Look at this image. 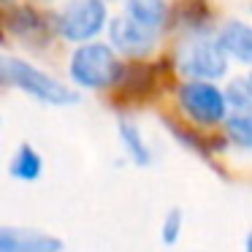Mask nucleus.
<instances>
[{
    "instance_id": "1",
    "label": "nucleus",
    "mask_w": 252,
    "mask_h": 252,
    "mask_svg": "<svg viewBox=\"0 0 252 252\" xmlns=\"http://www.w3.org/2000/svg\"><path fill=\"white\" fill-rule=\"evenodd\" d=\"M0 76L6 84H14L22 93L33 95L35 100H44V103L52 106H71L79 100V95L71 87H65L55 76L44 73L41 68L30 65L28 60H19V57L11 55H3V60H0Z\"/></svg>"
},
{
    "instance_id": "2",
    "label": "nucleus",
    "mask_w": 252,
    "mask_h": 252,
    "mask_svg": "<svg viewBox=\"0 0 252 252\" xmlns=\"http://www.w3.org/2000/svg\"><path fill=\"white\" fill-rule=\"evenodd\" d=\"M122 76V63L109 44H84L71 57V79L79 87L103 90Z\"/></svg>"
},
{
    "instance_id": "3",
    "label": "nucleus",
    "mask_w": 252,
    "mask_h": 252,
    "mask_svg": "<svg viewBox=\"0 0 252 252\" xmlns=\"http://www.w3.org/2000/svg\"><path fill=\"white\" fill-rule=\"evenodd\" d=\"M106 28L103 0H71L57 14V33L68 41H90Z\"/></svg>"
},
{
    "instance_id": "4",
    "label": "nucleus",
    "mask_w": 252,
    "mask_h": 252,
    "mask_svg": "<svg viewBox=\"0 0 252 252\" xmlns=\"http://www.w3.org/2000/svg\"><path fill=\"white\" fill-rule=\"evenodd\" d=\"M228 68V55L217 38H198L187 44L179 55V71L190 82H212L220 79Z\"/></svg>"
},
{
    "instance_id": "5",
    "label": "nucleus",
    "mask_w": 252,
    "mask_h": 252,
    "mask_svg": "<svg viewBox=\"0 0 252 252\" xmlns=\"http://www.w3.org/2000/svg\"><path fill=\"white\" fill-rule=\"evenodd\" d=\"M182 109L201 125H214L228 117V98L212 82H187L179 90Z\"/></svg>"
},
{
    "instance_id": "6",
    "label": "nucleus",
    "mask_w": 252,
    "mask_h": 252,
    "mask_svg": "<svg viewBox=\"0 0 252 252\" xmlns=\"http://www.w3.org/2000/svg\"><path fill=\"white\" fill-rule=\"evenodd\" d=\"M109 38L114 44V49L125 52L127 57H147L155 49L158 33L144 28V25H138L127 14H122V17H114L109 22Z\"/></svg>"
},
{
    "instance_id": "7",
    "label": "nucleus",
    "mask_w": 252,
    "mask_h": 252,
    "mask_svg": "<svg viewBox=\"0 0 252 252\" xmlns=\"http://www.w3.org/2000/svg\"><path fill=\"white\" fill-rule=\"evenodd\" d=\"M0 252H63V241L57 236L35 228L3 225V230H0Z\"/></svg>"
},
{
    "instance_id": "8",
    "label": "nucleus",
    "mask_w": 252,
    "mask_h": 252,
    "mask_svg": "<svg viewBox=\"0 0 252 252\" xmlns=\"http://www.w3.org/2000/svg\"><path fill=\"white\" fill-rule=\"evenodd\" d=\"M220 46L225 49V55H230L233 60L252 65V28L244 22H228L217 35Z\"/></svg>"
},
{
    "instance_id": "9",
    "label": "nucleus",
    "mask_w": 252,
    "mask_h": 252,
    "mask_svg": "<svg viewBox=\"0 0 252 252\" xmlns=\"http://www.w3.org/2000/svg\"><path fill=\"white\" fill-rule=\"evenodd\" d=\"M125 14L136 19L138 25L158 33V28H163L165 17H168V6H165V0H127Z\"/></svg>"
},
{
    "instance_id": "10",
    "label": "nucleus",
    "mask_w": 252,
    "mask_h": 252,
    "mask_svg": "<svg viewBox=\"0 0 252 252\" xmlns=\"http://www.w3.org/2000/svg\"><path fill=\"white\" fill-rule=\"evenodd\" d=\"M41 171H44L41 155L35 152L30 144H22V147L17 149V155H14V160H11V176H17L19 182H35L41 176Z\"/></svg>"
},
{
    "instance_id": "11",
    "label": "nucleus",
    "mask_w": 252,
    "mask_h": 252,
    "mask_svg": "<svg viewBox=\"0 0 252 252\" xmlns=\"http://www.w3.org/2000/svg\"><path fill=\"white\" fill-rule=\"evenodd\" d=\"M120 138H122L127 155H130V160L136 165H149L152 163V149H149V144L144 141V136L138 133V127L133 125L130 120H120Z\"/></svg>"
},
{
    "instance_id": "12",
    "label": "nucleus",
    "mask_w": 252,
    "mask_h": 252,
    "mask_svg": "<svg viewBox=\"0 0 252 252\" xmlns=\"http://www.w3.org/2000/svg\"><path fill=\"white\" fill-rule=\"evenodd\" d=\"M228 136L239 147L252 149V111H236L233 117H228Z\"/></svg>"
},
{
    "instance_id": "13",
    "label": "nucleus",
    "mask_w": 252,
    "mask_h": 252,
    "mask_svg": "<svg viewBox=\"0 0 252 252\" xmlns=\"http://www.w3.org/2000/svg\"><path fill=\"white\" fill-rule=\"evenodd\" d=\"M230 106H236L239 111H252V79H236L230 82L228 93H225Z\"/></svg>"
},
{
    "instance_id": "14",
    "label": "nucleus",
    "mask_w": 252,
    "mask_h": 252,
    "mask_svg": "<svg viewBox=\"0 0 252 252\" xmlns=\"http://www.w3.org/2000/svg\"><path fill=\"white\" fill-rule=\"evenodd\" d=\"M179 233H182V209H168L163 220V244L174 247L179 241Z\"/></svg>"
},
{
    "instance_id": "15",
    "label": "nucleus",
    "mask_w": 252,
    "mask_h": 252,
    "mask_svg": "<svg viewBox=\"0 0 252 252\" xmlns=\"http://www.w3.org/2000/svg\"><path fill=\"white\" fill-rule=\"evenodd\" d=\"M244 252H252V230H250V236H247V247H244Z\"/></svg>"
},
{
    "instance_id": "16",
    "label": "nucleus",
    "mask_w": 252,
    "mask_h": 252,
    "mask_svg": "<svg viewBox=\"0 0 252 252\" xmlns=\"http://www.w3.org/2000/svg\"><path fill=\"white\" fill-rule=\"evenodd\" d=\"M250 79H252V76H250Z\"/></svg>"
}]
</instances>
